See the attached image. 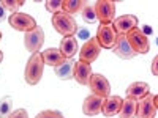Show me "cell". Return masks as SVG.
Returning <instances> with one entry per match:
<instances>
[{
  "mask_svg": "<svg viewBox=\"0 0 158 118\" xmlns=\"http://www.w3.org/2000/svg\"><path fill=\"white\" fill-rule=\"evenodd\" d=\"M44 60L41 52L32 54V57L29 58L27 65H25V71H24V79L29 85H36L43 77V71H44Z\"/></svg>",
  "mask_w": 158,
  "mask_h": 118,
  "instance_id": "obj_1",
  "label": "cell"
},
{
  "mask_svg": "<svg viewBox=\"0 0 158 118\" xmlns=\"http://www.w3.org/2000/svg\"><path fill=\"white\" fill-rule=\"evenodd\" d=\"M52 27L54 30L63 36H74L77 33V24L76 21L73 19L71 14H67V13H56V14H52Z\"/></svg>",
  "mask_w": 158,
  "mask_h": 118,
  "instance_id": "obj_2",
  "label": "cell"
},
{
  "mask_svg": "<svg viewBox=\"0 0 158 118\" xmlns=\"http://www.w3.org/2000/svg\"><path fill=\"white\" fill-rule=\"evenodd\" d=\"M97 41L101 46V49H114L117 44L118 33L115 32L112 24H100L97 30Z\"/></svg>",
  "mask_w": 158,
  "mask_h": 118,
  "instance_id": "obj_3",
  "label": "cell"
},
{
  "mask_svg": "<svg viewBox=\"0 0 158 118\" xmlns=\"http://www.w3.org/2000/svg\"><path fill=\"white\" fill-rule=\"evenodd\" d=\"M8 22L16 32H24V33L32 32L33 29L38 27L36 21L30 14H27V13H19V11L15 13V14H10Z\"/></svg>",
  "mask_w": 158,
  "mask_h": 118,
  "instance_id": "obj_4",
  "label": "cell"
},
{
  "mask_svg": "<svg viewBox=\"0 0 158 118\" xmlns=\"http://www.w3.org/2000/svg\"><path fill=\"white\" fill-rule=\"evenodd\" d=\"M127 39H128V43L130 46L133 47V50L136 52V54H147L149 49H150V43H149V38L142 33V30L139 27L133 29L131 32L127 33Z\"/></svg>",
  "mask_w": 158,
  "mask_h": 118,
  "instance_id": "obj_5",
  "label": "cell"
},
{
  "mask_svg": "<svg viewBox=\"0 0 158 118\" xmlns=\"http://www.w3.org/2000/svg\"><path fill=\"white\" fill-rule=\"evenodd\" d=\"M97 19L100 24H112L115 19V2L114 0H98L94 5Z\"/></svg>",
  "mask_w": 158,
  "mask_h": 118,
  "instance_id": "obj_6",
  "label": "cell"
},
{
  "mask_svg": "<svg viewBox=\"0 0 158 118\" xmlns=\"http://www.w3.org/2000/svg\"><path fill=\"white\" fill-rule=\"evenodd\" d=\"M89 87L92 90V95L95 96H100L103 99L111 96V84L103 74H92Z\"/></svg>",
  "mask_w": 158,
  "mask_h": 118,
  "instance_id": "obj_7",
  "label": "cell"
},
{
  "mask_svg": "<svg viewBox=\"0 0 158 118\" xmlns=\"http://www.w3.org/2000/svg\"><path fill=\"white\" fill-rule=\"evenodd\" d=\"M43 43H44V32H43L41 27H36L32 32H27L24 36V46L29 52H32V54L40 52Z\"/></svg>",
  "mask_w": 158,
  "mask_h": 118,
  "instance_id": "obj_8",
  "label": "cell"
},
{
  "mask_svg": "<svg viewBox=\"0 0 158 118\" xmlns=\"http://www.w3.org/2000/svg\"><path fill=\"white\" fill-rule=\"evenodd\" d=\"M100 52H101V46L98 44L97 38H90L89 41L84 43L81 50H79V60L90 65V63H94L98 58Z\"/></svg>",
  "mask_w": 158,
  "mask_h": 118,
  "instance_id": "obj_9",
  "label": "cell"
},
{
  "mask_svg": "<svg viewBox=\"0 0 158 118\" xmlns=\"http://www.w3.org/2000/svg\"><path fill=\"white\" fill-rule=\"evenodd\" d=\"M112 25L118 35H127L128 32L138 27V18L135 14H123V16L115 18Z\"/></svg>",
  "mask_w": 158,
  "mask_h": 118,
  "instance_id": "obj_10",
  "label": "cell"
},
{
  "mask_svg": "<svg viewBox=\"0 0 158 118\" xmlns=\"http://www.w3.org/2000/svg\"><path fill=\"white\" fill-rule=\"evenodd\" d=\"M153 95L149 93L144 99L138 101V112H136V118H155L156 115V107H155V101H153Z\"/></svg>",
  "mask_w": 158,
  "mask_h": 118,
  "instance_id": "obj_11",
  "label": "cell"
},
{
  "mask_svg": "<svg viewBox=\"0 0 158 118\" xmlns=\"http://www.w3.org/2000/svg\"><path fill=\"white\" fill-rule=\"evenodd\" d=\"M114 54L118 57V58H122V60H131V58H135L138 54L133 50V47L130 46L128 43V39H127V35H118L117 38V44L114 46Z\"/></svg>",
  "mask_w": 158,
  "mask_h": 118,
  "instance_id": "obj_12",
  "label": "cell"
},
{
  "mask_svg": "<svg viewBox=\"0 0 158 118\" xmlns=\"http://www.w3.org/2000/svg\"><path fill=\"white\" fill-rule=\"evenodd\" d=\"M92 65L85 63V61H76L74 63V74L73 79L79 84V85H89L90 82V77H92Z\"/></svg>",
  "mask_w": 158,
  "mask_h": 118,
  "instance_id": "obj_13",
  "label": "cell"
},
{
  "mask_svg": "<svg viewBox=\"0 0 158 118\" xmlns=\"http://www.w3.org/2000/svg\"><path fill=\"white\" fill-rule=\"evenodd\" d=\"M122 104H123V99L120 96H108L106 99L103 101V106H101V113L104 116H114L120 112L122 109Z\"/></svg>",
  "mask_w": 158,
  "mask_h": 118,
  "instance_id": "obj_14",
  "label": "cell"
},
{
  "mask_svg": "<svg viewBox=\"0 0 158 118\" xmlns=\"http://www.w3.org/2000/svg\"><path fill=\"white\" fill-rule=\"evenodd\" d=\"M103 98L95 96V95H89L84 102H82V112L87 116H95L101 112V106H103Z\"/></svg>",
  "mask_w": 158,
  "mask_h": 118,
  "instance_id": "obj_15",
  "label": "cell"
},
{
  "mask_svg": "<svg viewBox=\"0 0 158 118\" xmlns=\"http://www.w3.org/2000/svg\"><path fill=\"white\" fill-rule=\"evenodd\" d=\"M150 93V87L147 82H133L127 88V98H133L136 101L144 99Z\"/></svg>",
  "mask_w": 158,
  "mask_h": 118,
  "instance_id": "obj_16",
  "label": "cell"
},
{
  "mask_svg": "<svg viewBox=\"0 0 158 118\" xmlns=\"http://www.w3.org/2000/svg\"><path fill=\"white\" fill-rule=\"evenodd\" d=\"M59 50L62 52V55L65 57V60L73 58L77 54V38H74V36H63V39L60 41Z\"/></svg>",
  "mask_w": 158,
  "mask_h": 118,
  "instance_id": "obj_17",
  "label": "cell"
},
{
  "mask_svg": "<svg viewBox=\"0 0 158 118\" xmlns=\"http://www.w3.org/2000/svg\"><path fill=\"white\" fill-rule=\"evenodd\" d=\"M43 55V60H44V65L48 66H52V68H57L59 65H62L65 61V57L62 55V52L56 47H49L46 49L44 52H41Z\"/></svg>",
  "mask_w": 158,
  "mask_h": 118,
  "instance_id": "obj_18",
  "label": "cell"
},
{
  "mask_svg": "<svg viewBox=\"0 0 158 118\" xmlns=\"http://www.w3.org/2000/svg\"><path fill=\"white\" fill-rule=\"evenodd\" d=\"M74 63L76 61H73V58H70V60H65L62 65H59L57 68H54V71H56V74L60 81H70V79H73Z\"/></svg>",
  "mask_w": 158,
  "mask_h": 118,
  "instance_id": "obj_19",
  "label": "cell"
},
{
  "mask_svg": "<svg viewBox=\"0 0 158 118\" xmlns=\"http://www.w3.org/2000/svg\"><path fill=\"white\" fill-rule=\"evenodd\" d=\"M138 112V101L133 98H127L123 99L122 109L118 112V118H136Z\"/></svg>",
  "mask_w": 158,
  "mask_h": 118,
  "instance_id": "obj_20",
  "label": "cell"
},
{
  "mask_svg": "<svg viewBox=\"0 0 158 118\" xmlns=\"http://www.w3.org/2000/svg\"><path fill=\"white\" fill-rule=\"evenodd\" d=\"M85 6V2L82 0H62V11L67 14H74V13L82 11Z\"/></svg>",
  "mask_w": 158,
  "mask_h": 118,
  "instance_id": "obj_21",
  "label": "cell"
},
{
  "mask_svg": "<svg viewBox=\"0 0 158 118\" xmlns=\"http://www.w3.org/2000/svg\"><path fill=\"white\" fill-rule=\"evenodd\" d=\"M13 112V98L3 96L0 99V118H8Z\"/></svg>",
  "mask_w": 158,
  "mask_h": 118,
  "instance_id": "obj_22",
  "label": "cell"
},
{
  "mask_svg": "<svg viewBox=\"0 0 158 118\" xmlns=\"http://www.w3.org/2000/svg\"><path fill=\"white\" fill-rule=\"evenodd\" d=\"M0 5L3 6L5 11H10L11 14H15V13H18V10L24 5V0H2Z\"/></svg>",
  "mask_w": 158,
  "mask_h": 118,
  "instance_id": "obj_23",
  "label": "cell"
},
{
  "mask_svg": "<svg viewBox=\"0 0 158 118\" xmlns=\"http://www.w3.org/2000/svg\"><path fill=\"white\" fill-rule=\"evenodd\" d=\"M81 14H82L84 22H87V24H92V22H95V21H97V13H95V8L92 6V5H89V3H85V6H84V8H82V11H81Z\"/></svg>",
  "mask_w": 158,
  "mask_h": 118,
  "instance_id": "obj_24",
  "label": "cell"
},
{
  "mask_svg": "<svg viewBox=\"0 0 158 118\" xmlns=\"http://www.w3.org/2000/svg\"><path fill=\"white\" fill-rule=\"evenodd\" d=\"M46 10L52 14H56V13H60L62 11V0H49L46 2Z\"/></svg>",
  "mask_w": 158,
  "mask_h": 118,
  "instance_id": "obj_25",
  "label": "cell"
},
{
  "mask_svg": "<svg viewBox=\"0 0 158 118\" xmlns=\"http://www.w3.org/2000/svg\"><path fill=\"white\" fill-rule=\"evenodd\" d=\"M35 118H65L59 110H43L40 112Z\"/></svg>",
  "mask_w": 158,
  "mask_h": 118,
  "instance_id": "obj_26",
  "label": "cell"
},
{
  "mask_svg": "<svg viewBox=\"0 0 158 118\" xmlns=\"http://www.w3.org/2000/svg\"><path fill=\"white\" fill-rule=\"evenodd\" d=\"M77 38L79 39H85V41H89V39L92 38L90 36V32H89V29L87 27H81V29H77Z\"/></svg>",
  "mask_w": 158,
  "mask_h": 118,
  "instance_id": "obj_27",
  "label": "cell"
},
{
  "mask_svg": "<svg viewBox=\"0 0 158 118\" xmlns=\"http://www.w3.org/2000/svg\"><path fill=\"white\" fill-rule=\"evenodd\" d=\"M8 118H29V113L25 109H16L15 112H11Z\"/></svg>",
  "mask_w": 158,
  "mask_h": 118,
  "instance_id": "obj_28",
  "label": "cell"
},
{
  "mask_svg": "<svg viewBox=\"0 0 158 118\" xmlns=\"http://www.w3.org/2000/svg\"><path fill=\"white\" fill-rule=\"evenodd\" d=\"M153 76H158V55H155V58L152 60V68H150Z\"/></svg>",
  "mask_w": 158,
  "mask_h": 118,
  "instance_id": "obj_29",
  "label": "cell"
},
{
  "mask_svg": "<svg viewBox=\"0 0 158 118\" xmlns=\"http://www.w3.org/2000/svg\"><path fill=\"white\" fill-rule=\"evenodd\" d=\"M141 30H142V33L146 35L147 38H149V35H152V33H153V30H152L150 25H142V29H141Z\"/></svg>",
  "mask_w": 158,
  "mask_h": 118,
  "instance_id": "obj_30",
  "label": "cell"
},
{
  "mask_svg": "<svg viewBox=\"0 0 158 118\" xmlns=\"http://www.w3.org/2000/svg\"><path fill=\"white\" fill-rule=\"evenodd\" d=\"M5 19V10H3V6L0 5V21H3Z\"/></svg>",
  "mask_w": 158,
  "mask_h": 118,
  "instance_id": "obj_31",
  "label": "cell"
},
{
  "mask_svg": "<svg viewBox=\"0 0 158 118\" xmlns=\"http://www.w3.org/2000/svg\"><path fill=\"white\" fill-rule=\"evenodd\" d=\"M153 101H155V107H156V110H158V95L153 98Z\"/></svg>",
  "mask_w": 158,
  "mask_h": 118,
  "instance_id": "obj_32",
  "label": "cell"
},
{
  "mask_svg": "<svg viewBox=\"0 0 158 118\" xmlns=\"http://www.w3.org/2000/svg\"><path fill=\"white\" fill-rule=\"evenodd\" d=\"M2 60H3V52L0 50V63H2Z\"/></svg>",
  "mask_w": 158,
  "mask_h": 118,
  "instance_id": "obj_33",
  "label": "cell"
},
{
  "mask_svg": "<svg viewBox=\"0 0 158 118\" xmlns=\"http://www.w3.org/2000/svg\"><path fill=\"white\" fill-rule=\"evenodd\" d=\"M155 44H156V46H158V36H156V41H155Z\"/></svg>",
  "mask_w": 158,
  "mask_h": 118,
  "instance_id": "obj_34",
  "label": "cell"
},
{
  "mask_svg": "<svg viewBox=\"0 0 158 118\" xmlns=\"http://www.w3.org/2000/svg\"><path fill=\"white\" fill-rule=\"evenodd\" d=\"M0 39H2V32H0Z\"/></svg>",
  "mask_w": 158,
  "mask_h": 118,
  "instance_id": "obj_35",
  "label": "cell"
}]
</instances>
